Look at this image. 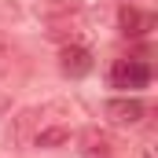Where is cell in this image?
<instances>
[{"mask_svg": "<svg viewBox=\"0 0 158 158\" xmlns=\"http://www.w3.org/2000/svg\"><path fill=\"white\" fill-rule=\"evenodd\" d=\"M55 110H66V103H44V107H22L15 118L7 121V132H4V140H7V147H30L33 143V136H37V129L44 125L48 114H55Z\"/></svg>", "mask_w": 158, "mask_h": 158, "instance_id": "1", "label": "cell"}, {"mask_svg": "<svg viewBox=\"0 0 158 158\" xmlns=\"http://www.w3.org/2000/svg\"><path fill=\"white\" fill-rule=\"evenodd\" d=\"M15 66H19V52L7 44V40L0 37V77H7V74H15Z\"/></svg>", "mask_w": 158, "mask_h": 158, "instance_id": "8", "label": "cell"}, {"mask_svg": "<svg viewBox=\"0 0 158 158\" xmlns=\"http://www.w3.org/2000/svg\"><path fill=\"white\" fill-rule=\"evenodd\" d=\"M103 114H107L110 125L129 129V125H140V121H143L147 107H143V99H136V96H114V99L103 103Z\"/></svg>", "mask_w": 158, "mask_h": 158, "instance_id": "3", "label": "cell"}, {"mask_svg": "<svg viewBox=\"0 0 158 158\" xmlns=\"http://www.w3.org/2000/svg\"><path fill=\"white\" fill-rule=\"evenodd\" d=\"M66 143H70V129H66V125H40L37 136H33V147H44V151L66 147Z\"/></svg>", "mask_w": 158, "mask_h": 158, "instance_id": "7", "label": "cell"}, {"mask_svg": "<svg viewBox=\"0 0 158 158\" xmlns=\"http://www.w3.org/2000/svg\"><path fill=\"white\" fill-rule=\"evenodd\" d=\"M151 85V66L147 59H118L110 66V88H147Z\"/></svg>", "mask_w": 158, "mask_h": 158, "instance_id": "2", "label": "cell"}, {"mask_svg": "<svg viewBox=\"0 0 158 158\" xmlns=\"http://www.w3.org/2000/svg\"><path fill=\"white\" fill-rule=\"evenodd\" d=\"M121 4H136V0H121Z\"/></svg>", "mask_w": 158, "mask_h": 158, "instance_id": "9", "label": "cell"}, {"mask_svg": "<svg viewBox=\"0 0 158 158\" xmlns=\"http://www.w3.org/2000/svg\"><path fill=\"white\" fill-rule=\"evenodd\" d=\"M118 26H121L125 37H147L155 30V15L136 7V4H121L118 7Z\"/></svg>", "mask_w": 158, "mask_h": 158, "instance_id": "4", "label": "cell"}, {"mask_svg": "<svg viewBox=\"0 0 158 158\" xmlns=\"http://www.w3.org/2000/svg\"><path fill=\"white\" fill-rule=\"evenodd\" d=\"M59 70L66 74V77H85L88 70H92V52L85 48V44H63V52H59Z\"/></svg>", "mask_w": 158, "mask_h": 158, "instance_id": "5", "label": "cell"}, {"mask_svg": "<svg viewBox=\"0 0 158 158\" xmlns=\"http://www.w3.org/2000/svg\"><path fill=\"white\" fill-rule=\"evenodd\" d=\"M81 155L85 158H114V140L107 129H85L81 132Z\"/></svg>", "mask_w": 158, "mask_h": 158, "instance_id": "6", "label": "cell"}]
</instances>
